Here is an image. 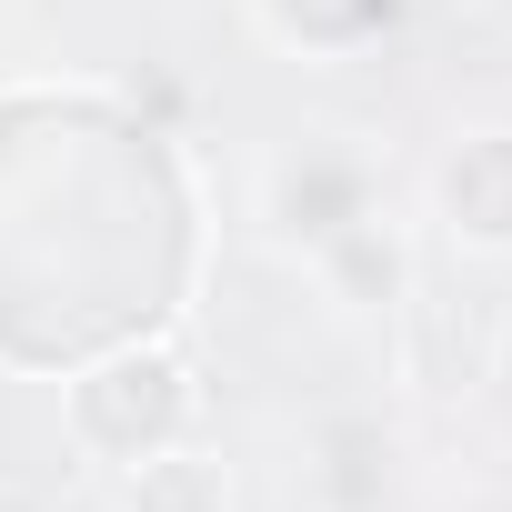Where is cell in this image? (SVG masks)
I'll list each match as a JSON object with an SVG mask.
<instances>
[{
  "mask_svg": "<svg viewBox=\"0 0 512 512\" xmlns=\"http://www.w3.org/2000/svg\"><path fill=\"white\" fill-rule=\"evenodd\" d=\"M372 201H382L372 161H362V151H332V141H302V151H282V161L262 171V221H272L292 251L332 241V231L362 221Z\"/></svg>",
  "mask_w": 512,
  "mask_h": 512,
  "instance_id": "2",
  "label": "cell"
},
{
  "mask_svg": "<svg viewBox=\"0 0 512 512\" xmlns=\"http://www.w3.org/2000/svg\"><path fill=\"white\" fill-rule=\"evenodd\" d=\"M191 412H201V372H191V352L181 342H111L101 362H81L71 382H61V432L91 452V462H141V452H161V442H181L191 432Z\"/></svg>",
  "mask_w": 512,
  "mask_h": 512,
  "instance_id": "1",
  "label": "cell"
},
{
  "mask_svg": "<svg viewBox=\"0 0 512 512\" xmlns=\"http://www.w3.org/2000/svg\"><path fill=\"white\" fill-rule=\"evenodd\" d=\"M432 211L462 251H512V131H462L432 171Z\"/></svg>",
  "mask_w": 512,
  "mask_h": 512,
  "instance_id": "3",
  "label": "cell"
},
{
  "mask_svg": "<svg viewBox=\"0 0 512 512\" xmlns=\"http://www.w3.org/2000/svg\"><path fill=\"white\" fill-rule=\"evenodd\" d=\"M312 262V282L332 292V302H352V312H392V302H412V241H402V221L372 201L362 221H342L332 241H312L302 251Z\"/></svg>",
  "mask_w": 512,
  "mask_h": 512,
  "instance_id": "4",
  "label": "cell"
},
{
  "mask_svg": "<svg viewBox=\"0 0 512 512\" xmlns=\"http://www.w3.org/2000/svg\"><path fill=\"white\" fill-rule=\"evenodd\" d=\"M262 11V31L282 41V51H312V61H332V51H362V41H382V21L402 11V0H251Z\"/></svg>",
  "mask_w": 512,
  "mask_h": 512,
  "instance_id": "6",
  "label": "cell"
},
{
  "mask_svg": "<svg viewBox=\"0 0 512 512\" xmlns=\"http://www.w3.org/2000/svg\"><path fill=\"white\" fill-rule=\"evenodd\" d=\"M121 512H231V462L181 432V442L121 462Z\"/></svg>",
  "mask_w": 512,
  "mask_h": 512,
  "instance_id": "5",
  "label": "cell"
}]
</instances>
